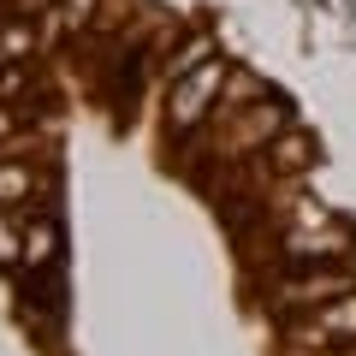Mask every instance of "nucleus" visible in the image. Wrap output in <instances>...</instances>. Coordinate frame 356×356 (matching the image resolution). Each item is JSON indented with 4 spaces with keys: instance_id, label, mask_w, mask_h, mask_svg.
<instances>
[{
    "instance_id": "obj_1",
    "label": "nucleus",
    "mask_w": 356,
    "mask_h": 356,
    "mask_svg": "<svg viewBox=\"0 0 356 356\" xmlns=\"http://www.w3.org/2000/svg\"><path fill=\"white\" fill-rule=\"evenodd\" d=\"M280 131H291V119H285L280 102H267L261 89H250V95H226L220 113H214V149L232 154V161H243V154H255V149H273Z\"/></svg>"
},
{
    "instance_id": "obj_2",
    "label": "nucleus",
    "mask_w": 356,
    "mask_h": 356,
    "mask_svg": "<svg viewBox=\"0 0 356 356\" xmlns=\"http://www.w3.org/2000/svg\"><path fill=\"white\" fill-rule=\"evenodd\" d=\"M226 95V65L220 60H196L191 72H178L172 77V95H166V113H172V125L178 131H191V125H202V113Z\"/></svg>"
},
{
    "instance_id": "obj_3",
    "label": "nucleus",
    "mask_w": 356,
    "mask_h": 356,
    "mask_svg": "<svg viewBox=\"0 0 356 356\" xmlns=\"http://www.w3.org/2000/svg\"><path fill=\"white\" fill-rule=\"evenodd\" d=\"M344 250H350V232H344V220H332V214L280 226V255L297 261V267H309V261H344Z\"/></svg>"
},
{
    "instance_id": "obj_4",
    "label": "nucleus",
    "mask_w": 356,
    "mask_h": 356,
    "mask_svg": "<svg viewBox=\"0 0 356 356\" xmlns=\"http://www.w3.org/2000/svg\"><path fill=\"white\" fill-rule=\"evenodd\" d=\"M291 339L309 344V350H350V344H356V291L303 309L297 327H291Z\"/></svg>"
},
{
    "instance_id": "obj_5",
    "label": "nucleus",
    "mask_w": 356,
    "mask_h": 356,
    "mask_svg": "<svg viewBox=\"0 0 356 356\" xmlns=\"http://www.w3.org/2000/svg\"><path fill=\"white\" fill-rule=\"evenodd\" d=\"M344 291H356V273H344L339 261H315L309 273H291V280L280 285V303L303 315V309L332 303V297H344Z\"/></svg>"
},
{
    "instance_id": "obj_6",
    "label": "nucleus",
    "mask_w": 356,
    "mask_h": 356,
    "mask_svg": "<svg viewBox=\"0 0 356 356\" xmlns=\"http://www.w3.org/2000/svg\"><path fill=\"white\" fill-rule=\"evenodd\" d=\"M48 191V172L36 161H0V208H24Z\"/></svg>"
},
{
    "instance_id": "obj_7",
    "label": "nucleus",
    "mask_w": 356,
    "mask_h": 356,
    "mask_svg": "<svg viewBox=\"0 0 356 356\" xmlns=\"http://www.w3.org/2000/svg\"><path fill=\"white\" fill-rule=\"evenodd\" d=\"M30 48H36V30L24 13H18V24H0V60H24Z\"/></svg>"
},
{
    "instance_id": "obj_8",
    "label": "nucleus",
    "mask_w": 356,
    "mask_h": 356,
    "mask_svg": "<svg viewBox=\"0 0 356 356\" xmlns=\"http://www.w3.org/2000/svg\"><path fill=\"white\" fill-rule=\"evenodd\" d=\"M273 161H280V166H303L309 161V143L297 137V131H280V137H273Z\"/></svg>"
},
{
    "instance_id": "obj_9",
    "label": "nucleus",
    "mask_w": 356,
    "mask_h": 356,
    "mask_svg": "<svg viewBox=\"0 0 356 356\" xmlns=\"http://www.w3.org/2000/svg\"><path fill=\"white\" fill-rule=\"evenodd\" d=\"M13 261H24V238H18L13 220L0 214V267H13Z\"/></svg>"
},
{
    "instance_id": "obj_10",
    "label": "nucleus",
    "mask_w": 356,
    "mask_h": 356,
    "mask_svg": "<svg viewBox=\"0 0 356 356\" xmlns=\"http://www.w3.org/2000/svg\"><path fill=\"white\" fill-rule=\"evenodd\" d=\"M0 149L13 154V113H6V107H0Z\"/></svg>"
},
{
    "instance_id": "obj_11",
    "label": "nucleus",
    "mask_w": 356,
    "mask_h": 356,
    "mask_svg": "<svg viewBox=\"0 0 356 356\" xmlns=\"http://www.w3.org/2000/svg\"><path fill=\"white\" fill-rule=\"evenodd\" d=\"M89 6H95V0H65V18H72V24H77V18H83Z\"/></svg>"
},
{
    "instance_id": "obj_12",
    "label": "nucleus",
    "mask_w": 356,
    "mask_h": 356,
    "mask_svg": "<svg viewBox=\"0 0 356 356\" xmlns=\"http://www.w3.org/2000/svg\"><path fill=\"white\" fill-rule=\"evenodd\" d=\"M13 6H18V13L30 18V13H42V6H48V0H13Z\"/></svg>"
},
{
    "instance_id": "obj_13",
    "label": "nucleus",
    "mask_w": 356,
    "mask_h": 356,
    "mask_svg": "<svg viewBox=\"0 0 356 356\" xmlns=\"http://www.w3.org/2000/svg\"><path fill=\"white\" fill-rule=\"evenodd\" d=\"M0 6H6V0H0Z\"/></svg>"
}]
</instances>
